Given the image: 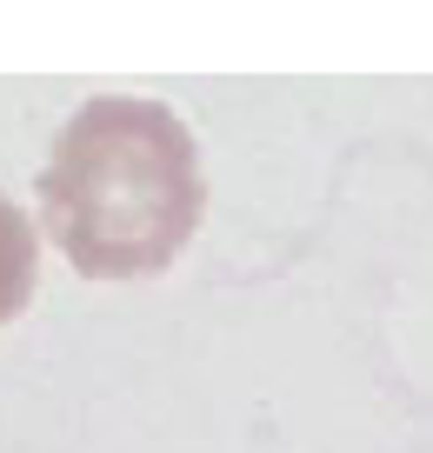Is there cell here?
I'll return each instance as SVG.
<instances>
[{"mask_svg": "<svg viewBox=\"0 0 433 453\" xmlns=\"http://www.w3.org/2000/svg\"><path fill=\"white\" fill-rule=\"evenodd\" d=\"M200 213V147L160 100H87L41 167V220L87 280H147L174 267Z\"/></svg>", "mask_w": 433, "mask_h": 453, "instance_id": "obj_1", "label": "cell"}, {"mask_svg": "<svg viewBox=\"0 0 433 453\" xmlns=\"http://www.w3.org/2000/svg\"><path fill=\"white\" fill-rule=\"evenodd\" d=\"M34 280H41V241H34V220L0 194V326L27 313Z\"/></svg>", "mask_w": 433, "mask_h": 453, "instance_id": "obj_2", "label": "cell"}]
</instances>
